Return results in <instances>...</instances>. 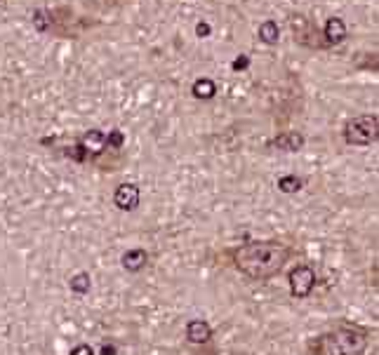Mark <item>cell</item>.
I'll return each instance as SVG.
<instances>
[{
	"instance_id": "obj_1",
	"label": "cell",
	"mask_w": 379,
	"mask_h": 355,
	"mask_svg": "<svg viewBox=\"0 0 379 355\" xmlns=\"http://www.w3.org/2000/svg\"><path fill=\"white\" fill-rule=\"evenodd\" d=\"M292 247L283 240H250L231 250V264L250 280H271L285 269Z\"/></svg>"
},
{
	"instance_id": "obj_2",
	"label": "cell",
	"mask_w": 379,
	"mask_h": 355,
	"mask_svg": "<svg viewBox=\"0 0 379 355\" xmlns=\"http://www.w3.org/2000/svg\"><path fill=\"white\" fill-rule=\"evenodd\" d=\"M370 348V329L339 322L327 332L311 337L306 341L309 355H365Z\"/></svg>"
},
{
	"instance_id": "obj_3",
	"label": "cell",
	"mask_w": 379,
	"mask_h": 355,
	"mask_svg": "<svg viewBox=\"0 0 379 355\" xmlns=\"http://www.w3.org/2000/svg\"><path fill=\"white\" fill-rule=\"evenodd\" d=\"M288 285H290V294L295 299H309L313 294L315 285H318V273L311 264H295L288 271Z\"/></svg>"
},
{
	"instance_id": "obj_4",
	"label": "cell",
	"mask_w": 379,
	"mask_h": 355,
	"mask_svg": "<svg viewBox=\"0 0 379 355\" xmlns=\"http://www.w3.org/2000/svg\"><path fill=\"white\" fill-rule=\"evenodd\" d=\"M377 128H379L377 116H358L346 123L344 139L351 146H370L377 142Z\"/></svg>"
},
{
	"instance_id": "obj_5",
	"label": "cell",
	"mask_w": 379,
	"mask_h": 355,
	"mask_svg": "<svg viewBox=\"0 0 379 355\" xmlns=\"http://www.w3.org/2000/svg\"><path fill=\"white\" fill-rule=\"evenodd\" d=\"M139 200H142V193L135 183H121L113 193V205L121 212H132L139 207Z\"/></svg>"
},
{
	"instance_id": "obj_6",
	"label": "cell",
	"mask_w": 379,
	"mask_h": 355,
	"mask_svg": "<svg viewBox=\"0 0 379 355\" xmlns=\"http://www.w3.org/2000/svg\"><path fill=\"white\" fill-rule=\"evenodd\" d=\"M184 337L188 344L193 346H205L212 341V325L207 320H200V318H193L186 322L184 327Z\"/></svg>"
},
{
	"instance_id": "obj_7",
	"label": "cell",
	"mask_w": 379,
	"mask_h": 355,
	"mask_svg": "<svg viewBox=\"0 0 379 355\" xmlns=\"http://www.w3.org/2000/svg\"><path fill=\"white\" fill-rule=\"evenodd\" d=\"M121 264L128 273H139L149 266V252L142 250V247H132L121 257Z\"/></svg>"
},
{
	"instance_id": "obj_8",
	"label": "cell",
	"mask_w": 379,
	"mask_h": 355,
	"mask_svg": "<svg viewBox=\"0 0 379 355\" xmlns=\"http://www.w3.org/2000/svg\"><path fill=\"white\" fill-rule=\"evenodd\" d=\"M302 146H304V137L299 132H283V135L271 139V149L285 151V153H297V151H302Z\"/></svg>"
},
{
	"instance_id": "obj_9",
	"label": "cell",
	"mask_w": 379,
	"mask_h": 355,
	"mask_svg": "<svg viewBox=\"0 0 379 355\" xmlns=\"http://www.w3.org/2000/svg\"><path fill=\"white\" fill-rule=\"evenodd\" d=\"M78 144L83 146V151L87 156H99V153H104V149H106V135L102 130H90L80 137Z\"/></svg>"
},
{
	"instance_id": "obj_10",
	"label": "cell",
	"mask_w": 379,
	"mask_h": 355,
	"mask_svg": "<svg viewBox=\"0 0 379 355\" xmlns=\"http://www.w3.org/2000/svg\"><path fill=\"white\" fill-rule=\"evenodd\" d=\"M323 38H325V45H339V43H344V38H346L344 19H339V17L327 19V24L323 29Z\"/></svg>"
},
{
	"instance_id": "obj_11",
	"label": "cell",
	"mask_w": 379,
	"mask_h": 355,
	"mask_svg": "<svg viewBox=\"0 0 379 355\" xmlns=\"http://www.w3.org/2000/svg\"><path fill=\"white\" fill-rule=\"evenodd\" d=\"M290 24H292V31H295V36H297V40L299 43H304V45H309V38H318V29H313L311 24H309V19L306 17H292L290 19Z\"/></svg>"
},
{
	"instance_id": "obj_12",
	"label": "cell",
	"mask_w": 379,
	"mask_h": 355,
	"mask_svg": "<svg viewBox=\"0 0 379 355\" xmlns=\"http://www.w3.org/2000/svg\"><path fill=\"white\" fill-rule=\"evenodd\" d=\"M191 92L195 99H212L214 94H217V85H214L210 78H198L193 82Z\"/></svg>"
},
{
	"instance_id": "obj_13",
	"label": "cell",
	"mask_w": 379,
	"mask_h": 355,
	"mask_svg": "<svg viewBox=\"0 0 379 355\" xmlns=\"http://www.w3.org/2000/svg\"><path fill=\"white\" fill-rule=\"evenodd\" d=\"M68 287H71V292H75V294H87L92 287V278L90 273H85V271H80V273L71 275V280H68Z\"/></svg>"
},
{
	"instance_id": "obj_14",
	"label": "cell",
	"mask_w": 379,
	"mask_h": 355,
	"mask_svg": "<svg viewBox=\"0 0 379 355\" xmlns=\"http://www.w3.org/2000/svg\"><path fill=\"white\" fill-rule=\"evenodd\" d=\"M278 38H281V31H278V24L276 22H264L259 27V40L267 43V45H276Z\"/></svg>"
},
{
	"instance_id": "obj_15",
	"label": "cell",
	"mask_w": 379,
	"mask_h": 355,
	"mask_svg": "<svg viewBox=\"0 0 379 355\" xmlns=\"http://www.w3.org/2000/svg\"><path fill=\"white\" fill-rule=\"evenodd\" d=\"M278 188H281L283 193H297L302 191V179L297 174H285L278 179Z\"/></svg>"
},
{
	"instance_id": "obj_16",
	"label": "cell",
	"mask_w": 379,
	"mask_h": 355,
	"mask_svg": "<svg viewBox=\"0 0 379 355\" xmlns=\"http://www.w3.org/2000/svg\"><path fill=\"white\" fill-rule=\"evenodd\" d=\"M123 144H125V137H123V132L121 130H113L109 132V137H106V146L109 149H123Z\"/></svg>"
},
{
	"instance_id": "obj_17",
	"label": "cell",
	"mask_w": 379,
	"mask_h": 355,
	"mask_svg": "<svg viewBox=\"0 0 379 355\" xmlns=\"http://www.w3.org/2000/svg\"><path fill=\"white\" fill-rule=\"evenodd\" d=\"M50 15L47 12H36V17H34V24H36V29L38 31H45L50 24H52V19H47Z\"/></svg>"
},
{
	"instance_id": "obj_18",
	"label": "cell",
	"mask_w": 379,
	"mask_h": 355,
	"mask_svg": "<svg viewBox=\"0 0 379 355\" xmlns=\"http://www.w3.org/2000/svg\"><path fill=\"white\" fill-rule=\"evenodd\" d=\"M66 156H68V158H73V160H78V163H83L85 158H87V153L83 151V146H80V144H75L73 149H68V153H66Z\"/></svg>"
},
{
	"instance_id": "obj_19",
	"label": "cell",
	"mask_w": 379,
	"mask_h": 355,
	"mask_svg": "<svg viewBox=\"0 0 379 355\" xmlns=\"http://www.w3.org/2000/svg\"><path fill=\"white\" fill-rule=\"evenodd\" d=\"M68 355H97V353H94V348L90 344H78V346L71 348V353Z\"/></svg>"
},
{
	"instance_id": "obj_20",
	"label": "cell",
	"mask_w": 379,
	"mask_h": 355,
	"mask_svg": "<svg viewBox=\"0 0 379 355\" xmlns=\"http://www.w3.org/2000/svg\"><path fill=\"white\" fill-rule=\"evenodd\" d=\"M210 24H205V22H200L198 24V27H195V33H198L200 38H207V36H210Z\"/></svg>"
},
{
	"instance_id": "obj_21",
	"label": "cell",
	"mask_w": 379,
	"mask_h": 355,
	"mask_svg": "<svg viewBox=\"0 0 379 355\" xmlns=\"http://www.w3.org/2000/svg\"><path fill=\"white\" fill-rule=\"evenodd\" d=\"M99 355H116V346H113V344H104L102 353H99Z\"/></svg>"
},
{
	"instance_id": "obj_22",
	"label": "cell",
	"mask_w": 379,
	"mask_h": 355,
	"mask_svg": "<svg viewBox=\"0 0 379 355\" xmlns=\"http://www.w3.org/2000/svg\"><path fill=\"white\" fill-rule=\"evenodd\" d=\"M245 66H248V56H241V59L233 61V68H236V71L238 68H245Z\"/></svg>"
}]
</instances>
